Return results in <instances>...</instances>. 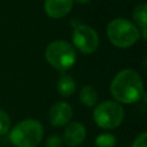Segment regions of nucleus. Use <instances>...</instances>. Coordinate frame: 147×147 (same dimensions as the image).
Listing matches in <instances>:
<instances>
[{
	"label": "nucleus",
	"instance_id": "16",
	"mask_svg": "<svg viewBox=\"0 0 147 147\" xmlns=\"http://www.w3.org/2000/svg\"><path fill=\"white\" fill-rule=\"evenodd\" d=\"M62 139L59 136H51L46 140V147H62Z\"/></svg>",
	"mask_w": 147,
	"mask_h": 147
},
{
	"label": "nucleus",
	"instance_id": "2",
	"mask_svg": "<svg viewBox=\"0 0 147 147\" xmlns=\"http://www.w3.org/2000/svg\"><path fill=\"white\" fill-rule=\"evenodd\" d=\"M44 136V129L37 119H24L16 124L10 133L9 140L15 147H37Z\"/></svg>",
	"mask_w": 147,
	"mask_h": 147
},
{
	"label": "nucleus",
	"instance_id": "10",
	"mask_svg": "<svg viewBox=\"0 0 147 147\" xmlns=\"http://www.w3.org/2000/svg\"><path fill=\"white\" fill-rule=\"evenodd\" d=\"M132 17L136 22V25L140 28V33L142 34V40H146V26H147V6L145 2L137 5L133 9Z\"/></svg>",
	"mask_w": 147,
	"mask_h": 147
},
{
	"label": "nucleus",
	"instance_id": "5",
	"mask_svg": "<svg viewBox=\"0 0 147 147\" xmlns=\"http://www.w3.org/2000/svg\"><path fill=\"white\" fill-rule=\"evenodd\" d=\"M93 118L99 127L105 130L115 129L124 118V109L116 101H103L95 107Z\"/></svg>",
	"mask_w": 147,
	"mask_h": 147
},
{
	"label": "nucleus",
	"instance_id": "3",
	"mask_svg": "<svg viewBox=\"0 0 147 147\" xmlns=\"http://www.w3.org/2000/svg\"><path fill=\"white\" fill-rule=\"evenodd\" d=\"M109 41L119 48H127L134 45L140 38L139 28L126 18H115L107 26Z\"/></svg>",
	"mask_w": 147,
	"mask_h": 147
},
{
	"label": "nucleus",
	"instance_id": "17",
	"mask_svg": "<svg viewBox=\"0 0 147 147\" xmlns=\"http://www.w3.org/2000/svg\"><path fill=\"white\" fill-rule=\"evenodd\" d=\"M78 3H80V5H87L91 0H76Z\"/></svg>",
	"mask_w": 147,
	"mask_h": 147
},
{
	"label": "nucleus",
	"instance_id": "8",
	"mask_svg": "<svg viewBox=\"0 0 147 147\" xmlns=\"http://www.w3.org/2000/svg\"><path fill=\"white\" fill-rule=\"evenodd\" d=\"M86 138V129L79 122H71L67 124L63 133V141L65 145L75 147L80 145Z\"/></svg>",
	"mask_w": 147,
	"mask_h": 147
},
{
	"label": "nucleus",
	"instance_id": "11",
	"mask_svg": "<svg viewBox=\"0 0 147 147\" xmlns=\"http://www.w3.org/2000/svg\"><path fill=\"white\" fill-rule=\"evenodd\" d=\"M57 91L61 95L63 96H70L75 91H76V83L74 80V78L67 74L61 75V77L57 80Z\"/></svg>",
	"mask_w": 147,
	"mask_h": 147
},
{
	"label": "nucleus",
	"instance_id": "4",
	"mask_svg": "<svg viewBox=\"0 0 147 147\" xmlns=\"http://www.w3.org/2000/svg\"><path fill=\"white\" fill-rule=\"evenodd\" d=\"M47 62L60 71L70 69L76 62V51L74 46L64 40H55L48 44L45 49Z\"/></svg>",
	"mask_w": 147,
	"mask_h": 147
},
{
	"label": "nucleus",
	"instance_id": "6",
	"mask_svg": "<svg viewBox=\"0 0 147 147\" xmlns=\"http://www.w3.org/2000/svg\"><path fill=\"white\" fill-rule=\"evenodd\" d=\"M72 42L83 54H92L99 47V36L92 26L78 24L72 32Z\"/></svg>",
	"mask_w": 147,
	"mask_h": 147
},
{
	"label": "nucleus",
	"instance_id": "15",
	"mask_svg": "<svg viewBox=\"0 0 147 147\" xmlns=\"http://www.w3.org/2000/svg\"><path fill=\"white\" fill-rule=\"evenodd\" d=\"M147 133L146 132H141L132 142L131 147H147Z\"/></svg>",
	"mask_w": 147,
	"mask_h": 147
},
{
	"label": "nucleus",
	"instance_id": "7",
	"mask_svg": "<svg viewBox=\"0 0 147 147\" xmlns=\"http://www.w3.org/2000/svg\"><path fill=\"white\" fill-rule=\"evenodd\" d=\"M72 116V108L68 102L60 101L54 103L48 111V119L53 126L60 127L69 123Z\"/></svg>",
	"mask_w": 147,
	"mask_h": 147
},
{
	"label": "nucleus",
	"instance_id": "9",
	"mask_svg": "<svg viewBox=\"0 0 147 147\" xmlns=\"http://www.w3.org/2000/svg\"><path fill=\"white\" fill-rule=\"evenodd\" d=\"M74 0H45L44 10L51 18H61L70 13Z\"/></svg>",
	"mask_w": 147,
	"mask_h": 147
},
{
	"label": "nucleus",
	"instance_id": "1",
	"mask_svg": "<svg viewBox=\"0 0 147 147\" xmlns=\"http://www.w3.org/2000/svg\"><path fill=\"white\" fill-rule=\"evenodd\" d=\"M110 92L118 103H134L145 94L144 84L138 71L124 69L119 71L110 84Z\"/></svg>",
	"mask_w": 147,
	"mask_h": 147
},
{
	"label": "nucleus",
	"instance_id": "14",
	"mask_svg": "<svg viewBox=\"0 0 147 147\" xmlns=\"http://www.w3.org/2000/svg\"><path fill=\"white\" fill-rule=\"evenodd\" d=\"M9 126H10L9 115L3 109H0V136L7 133L9 130Z\"/></svg>",
	"mask_w": 147,
	"mask_h": 147
},
{
	"label": "nucleus",
	"instance_id": "12",
	"mask_svg": "<svg viewBox=\"0 0 147 147\" xmlns=\"http://www.w3.org/2000/svg\"><path fill=\"white\" fill-rule=\"evenodd\" d=\"M79 100L83 105H85L88 108L94 107L98 102V93H96L95 88L91 85L83 86L80 90V93H79Z\"/></svg>",
	"mask_w": 147,
	"mask_h": 147
},
{
	"label": "nucleus",
	"instance_id": "13",
	"mask_svg": "<svg viewBox=\"0 0 147 147\" xmlns=\"http://www.w3.org/2000/svg\"><path fill=\"white\" fill-rule=\"evenodd\" d=\"M116 144V138L111 133H102L95 138L96 147H114Z\"/></svg>",
	"mask_w": 147,
	"mask_h": 147
}]
</instances>
